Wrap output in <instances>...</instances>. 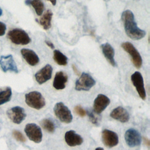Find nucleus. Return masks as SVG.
Masks as SVG:
<instances>
[{
	"label": "nucleus",
	"mask_w": 150,
	"mask_h": 150,
	"mask_svg": "<svg viewBox=\"0 0 150 150\" xmlns=\"http://www.w3.org/2000/svg\"><path fill=\"white\" fill-rule=\"evenodd\" d=\"M121 19L124 23L125 33L129 38L136 40L145 36V32L138 27L134 15L130 10H125L122 13Z\"/></svg>",
	"instance_id": "obj_1"
},
{
	"label": "nucleus",
	"mask_w": 150,
	"mask_h": 150,
	"mask_svg": "<svg viewBox=\"0 0 150 150\" xmlns=\"http://www.w3.org/2000/svg\"><path fill=\"white\" fill-rule=\"evenodd\" d=\"M25 97L26 104L36 110L42 108L46 104L45 98L39 91H30L26 94Z\"/></svg>",
	"instance_id": "obj_2"
},
{
	"label": "nucleus",
	"mask_w": 150,
	"mask_h": 150,
	"mask_svg": "<svg viewBox=\"0 0 150 150\" xmlns=\"http://www.w3.org/2000/svg\"><path fill=\"white\" fill-rule=\"evenodd\" d=\"M8 38L15 45H26L31 41L28 34L25 30L18 28L9 30L8 33Z\"/></svg>",
	"instance_id": "obj_3"
},
{
	"label": "nucleus",
	"mask_w": 150,
	"mask_h": 150,
	"mask_svg": "<svg viewBox=\"0 0 150 150\" xmlns=\"http://www.w3.org/2000/svg\"><path fill=\"white\" fill-rule=\"evenodd\" d=\"M54 115L62 122L69 124L72 121L73 115L69 108L63 103H57L53 108Z\"/></svg>",
	"instance_id": "obj_4"
},
{
	"label": "nucleus",
	"mask_w": 150,
	"mask_h": 150,
	"mask_svg": "<svg viewBox=\"0 0 150 150\" xmlns=\"http://www.w3.org/2000/svg\"><path fill=\"white\" fill-rule=\"evenodd\" d=\"M96 84L95 80L87 73H82L75 83V89L78 91H88Z\"/></svg>",
	"instance_id": "obj_5"
},
{
	"label": "nucleus",
	"mask_w": 150,
	"mask_h": 150,
	"mask_svg": "<svg viewBox=\"0 0 150 150\" xmlns=\"http://www.w3.org/2000/svg\"><path fill=\"white\" fill-rule=\"evenodd\" d=\"M121 47L130 55L134 66L137 69L141 68L142 64V59L141 54L134 46L130 42H126L121 44Z\"/></svg>",
	"instance_id": "obj_6"
},
{
	"label": "nucleus",
	"mask_w": 150,
	"mask_h": 150,
	"mask_svg": "<svg viewBox=\"0 0 150 150\" xmlns=\"http://www.w3.org/2000/svg\"><path fill=\"white\" fill-rule=\"evenodd\" d=\"M25 132L28 138L35 143H39L42 139V132L40 127L34 123H29L26 125Z\"/></svg>",
	"instance_id": "obj_7"
},
{
	"label": "nucleus",
	"mask_w": 150,
	"mask_h": 150,
	"mask_svg": "<svg viewBox=\"0 0 150 150\" xmlns=\"http://www.w3.org/2000/svg\"><path fill=\"white\" fill-rule=\"evenodd\" d=\"M131 81L135 87L139 97L143 100L146 99V91L144 87V79L139 71L134 72L131 76Z\"/></svg>",
	"instance_id": "obj_8"
},
{
	"label": "nucleus",
	"mask_w": 150,
	"mask_h": 150,
	"mask_svg": "<svg viewBox=\"0 0 150 150\" xmlns=\"http://www.w3.org/2000/svg\"><path fill=\"white\" fill-rule=\"evenodd\" d=\"M8 118L15 124H21L26 118V114L25 110L19 106H15L9 109L6 111Z\"/></svg>",
	"instance_id": "obj_9"
},
{
	"label": "nucleus",
	"mask_w": 150,
	"mask_h": 150,
	"mask_svg": "<svg viewBox=\"0 0 150 150\" xmlns=\"http://www.w3.org/2000/svg\"><path fill=\"white\" fill-rule=\"evenodd\" d=\"M124 138L126 144L129 147H135L139 145L141 142L140 133L134 128H129L126 131Z\"/></svg>",
	"instance_id": "obj_10"
},
{
	"label": "nucleus",
	"mask_w": 150,
	"mask_h": 150,
	"mask_svg": "<svg viewBox=\"0 0 150 150\" xmlns=\"http://www.w3.org/2000/svg\"><path fill=\"white\" fill-rule=\"evenodd\" d=\"M0 66L4 72L11 71L16 73H18L16 64L11 54L0 57Z\"/></svg>",
	"instance_id": "obj_11"
},
{
	"label": "nucleus",
	"mask_w": 150,
	"mask_h": 150,
	"mask_svg": "<svg viewBox=\"0 0 150 150\" xmlns=\"http://www.w3.org/2000/svg\"><path fill=\"white\" fill-rule=\"evenodd\" d=\"M101 136L103 142L108 148L115 146L118 144V136L117 133L107 129H104L102 131Z\"/></svg>",
	"instance_id": "obj_12"
},
{
	"label": "nucleus",
	"mask_w": 150,
	"mask_h": 150,
	"mask_svg": "<svg viewBox=\"0 0 150 150\" xmlns=\"http://www.w3.org/2000/svg\"><path fill=\"white\" fill-rule=\"evenodd\" d=\"M110 100L106 96L100 94L95 98L93 103V110L96 114H101L110 104Z\"/></svg>",
	"instance_id": "obj_13"
},
{
	"label": "nucleus",
	"mask_w": 150,
	"mask_h": 150,
	"mask_svg": "<svg viewBox=\"0 0 150 150\" xmlns=\"http://www.w3.org/2000/svg\"><path fill=\"white\" fill-rule=\"evenodd\" d=\"M52 67L50 64H46L35 75L36 81L39 84H42L50 79L52 74Z\"/></svg>",
	"instance_id": "obj_14"
},
{
	"label": "nucleus",
	"mask_w": 150,
	"mask_h": 150,
	"mask_svg": "<svg viewBox=\"0 0 150 150\" xmlns=\"http://www.w3.org/2000/svg\"><path fill=\"white\" fill-rule=\"evenodd\" d=\"M110 117L121 122L125 123L129 121V115L128 111L122 107H117L111 112Z\"/></svg>",
	"instance_id": "obj_15"
},
{
	"label": "nucleus",
	"mask_w": 150,
	"mask_h": 150,
	"mask_svg": "<svg viewBox=\"0 0 150 150\" xmlns=\"http://www.w3.org/2000/svg\"><path fill=\"white\" fill-rule=\"evenodd\" d=\"M64 140L70 146L80 145L83 142V138L73 130L68 131L65 133Z\"/></svg>",
	"instance_id": "obj_16"
},
{
	"label": "nucleus",
	"mask_w": 150,
	"mask_h": 150,
	"mask_svg": "<svg viewBox=\"0 0 150 150\" xmlns=\"http://www.w3.org/2000/svg\"><path fill=\"white\" fill-rule=\"evenodd\" d=\"M21 53L25 61L30 66H35L39 62V58L36 53L32 50L23 48L21 49Z\"/></svg>",
	"instance_id": "obj_17"
},
{
	"label": "nucleus",
	"mask_w": 150,
	"mask_h": 150,
	"mask_svg": "<svg viewBox=\"0 0 150 150\" xmlns=\"http://www.w3.org/2000/svg\"><path fill=\"white\" fill-rule=\"evenodd\" d=\"M67 75L63 71H58L56 73L53 86L56 90H63L66 87V84L67 81Z\"/></svg>",
	"instance_id": "obj_18"
},
{
	"label": "nucleus",
	"mask_w": 150,
	"mask_h": 150,
	"mask_svg": "<svg viewBox=\"0 0 150 150\" xmlns=\"http://www.w3.org/2000/svg\"><path fill=\"white\" fill-rule=\"evenodd\" d=\"M102 52L107 59V60L110 63L112 66H116V62L114 59V50L110 44L108 43H105L101 46Z\"/></svg>",
	"instance_id": "obj_19"
},
{
	"label": "nucleus",
	"mask_w": 150,
	"mask_h": 150,
	"mask_svg": "<svg viewBox=\"0 0 150 150\" xmlns=\"http://www.w3.org/2000/svg\"><path fill=\"white\" fill-rule=\"evenodd\" d=\"M53 16L52 12L48 9L47 10L39 19V23L45 30H48L51 27V21Z\"/></svg>",
	"instance_id": "obj_20"
},
{
	"label": "nucleus",
	"mask_w": 150,
	"mask_h": 150,
	"mask_svg": "<svg viewBox=\"0 0 150 150\" xmlns=\"http://www.w3.org/2000/svg\"><path fill=\"white\" fill-rule=\"evenodd\" d=\"M12 96V90L9 87L0 88V105L10 101Z\"/></svg>",
	"instance_id": "obj_21"
},
{
	"label": "nucleus",
	"mask_w": 150,
	"mask_h": 150,
	"mask_svg": "<svg viewBox=\"0 0 150 150\" xmlns=\"http://www.w3.org/2000/svg\"><path fill=\"white\" fill-rule=\"evenodd\" d=\"M53 59L59 65L66 66L67 64V57L59 50H54Z\"/></svg>",
	"instance_id": "obj_22"
},
{
	"label": "nucleus",
	"mask_w": 150,
	"mask_h": 150,
	"mask_svg": "<svg viewBox=\"0 0 150 150\" xmlns=\"http://www.w3.org/2000/svg\"><path fill=\"white\" fill-rule=\"evenodd\" d=\"M40 125L42 128L50 133H53L55 130L54 122L49 118H45L40 121Z\"/></svg>",
	"instance_id": "obj_23"
},
{
	"label": "nucleus",
	"mask_w": 150,
	"mask_h": 150,
	"mask_svg": "<svg viewBox=\"0 0 150 150\" xmlns=\"http://www.w3.org/2000/svg\"><path fill=\"white\" fill-rule=\"evenodd\" d=\"M30 5L33 6L38 15L40 16L42 14L45 6L41 0H30Z\"/></svg>",
	"instance_id": "obj_24"
},
{
	"label": "nucleus",
	"mask_w": 150,
	"mask_h": 150,
	"mask_svg": "<svg viewBox=\"0 0 150 150\" xmlns=\"http://www.w3.org/2000/svg\"><path fill=\"white\" fill-rule=\"evenodd\" d=\"M12 135L13 136V137L18 141L20 142H25L26 141V139L25 138V137L23 136V135L18 130H14L12 132Z\"/></svg>",
	"instance_id": "obj_25"
},
{
	"label": "nucleus",
	"mask_w": 150,
	"mask_h": 150,
	"mask_svg": "<svg viewBox=\"0 0 150 150\" xmlns=\"http://www.w3.org/2000/svg\"><path fill=\"white\" fill-rule=\"evenodd\" d=\"M86 114H87L89 120L91 122V123H93V124H94L96 125H98V120H97V118H96V117L95 116V115L94 114L93 112L91 111H87Z\"/></svg>",
	"instance_id": "obj_26"
},
{
	"label": "nucleus",
	"mask_w": 150,
	"mask_h": 150,
	"mask_svg": "<svg viewBox=\"0 0 150 150\" xmlns=\"http://www.w3.org/2000/svg\"><path fill=\"white\" fill-rule=\"evenodd\" d=\"M75 112L80 117H84L86 115V111L84 110L80 105H77L74 107Z\"/></svg>",
	"instance_id": "obj_27"
},
{
	"label": "nucleus",
	"mask_w": 150,
	"mask_h": 150,
	"mask_svg": "<svg viewBox=\"0 0 150 150\" xmlns=\"http://www.w3.org/2000/svg\"><path fill=\"white\" fill-rule=\"evenodd\" d=\"M6 29V25L3 22H0V36L5 35Z\"/></svg>",
	"instance_id": "obj_28"
},
{
	"label": "nucleus",
	"mask_w": 150,
	"mask_h": 150,
	"mask_svg": "<svg viewBox=\"0 0 150 150\" xmlns=\"http://www.w3.org/2000/svg\"><path fill=\"white\" fill-rule=\"evenodd\" d=\"M72 68H73V71H74V73H75L76 75L79 76V74H80V72H79V71L78 70L77 68L76 67V65H74V64H72Z\"/></svg>",
	"instance_id": "obj_29"
},
{
	"label": "nucleus",
	"mask_w": 150,
	"mask_h": 150,
	"mask_svg": "<svg viewBox=\"0 0 150 150\" xmlns=\"http://www.w3.org/2000/svg\"><path fill=\"white\" fill-rule=\"evenodd\" d=\"M45 43L51 49H54V46L53 45V43L50 41H48V40H45Z\"/></svg>",
	"instance_id": "obj_30"
},
{
	"label": "nucleus",
	"mask_w": 150,
	"mask_h": 150,
	"mask_svg": "<svg viewBox=\"0 0 150 150\" xmlns=\"http://www.w3.org/2000/svg\"><path fill=\"white\" fill-rule=\"evenodd\" d=\"M144 142H145V144L148 146H149V139H147L146 138H144Z\"/></svg>",
	"instance_id": "obj_31"
},
{
	"label": "nucleus",
	"mask_w": 150,
	"mask_h": 150,
	"mask_svg": "<svg viewBox=\"0 0 150 150\" xmlns=\"http://www.w3.org/2000/svg\"><path fill=\"white\" fill-rule=\"evenodd\" d=\"M47 1H50L53 5H55L56 4V0H47Z\"/></svg>",
	"instance_id": "obj_32"
},
{
	"label": "nucleus",
	"mask_w": 150,
	"mask_h": 150,
	"mask_svg": "<svg viewBox=\"0 0 150 150\" xmlns=\"http://www.w3.org/2000/svg\"><path fill=\"white\" fill-rule=\"evenodd\" d=\"M95 150H104V149L101 147H98V148H97Z\"/></svg>",
	"instance_id": "obj_33"
},
{
	"label": "nucleus",
	"mask_w": 150,
	"mask_h": 150,
	"mask_svg": "<svg viewBox=\"0 0 150 150\" xmlns=\"http://www.w3.org/2000/svg\"><path fill=\"white\" fill-rule=\"evenodd\" d=\"M2 15V9L0 8V16H1Z\"/></svg>",
	"instance_id": "obj_34"
}]
</instances>
